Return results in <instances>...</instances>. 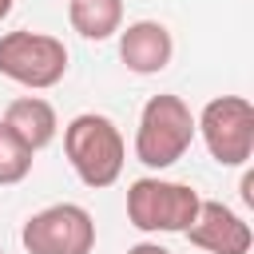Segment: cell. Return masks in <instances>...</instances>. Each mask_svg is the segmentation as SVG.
Segmentation results:
<instances>
[{"instance_id":"cell-1","label":"cell","mask_w":254,"mask_h":254,"mask_svg":"<svg viewBox=\"0 0 254 254\" xmlns=\"http://www.w3.org/2000/svg\"><path fill=\"white\" fill-rule=\"evenodd\" d=\"M64 155H67V163H71V171L79 175L83 187L103 190L123 175L127 147H123L119 127L107 115L83 111L64 127Z\"/></svg>"},{"instance_id":"cell-2","label":"cell","mask_w":254,"mask_h":254,"mask_svg":"<svg viewBox=\"0 0 254 254\" xmlns=\"http://www.w3.org/2000/svg\"><path fill=\"white\" fill-rule=\"evenodd\" d=\"M194 111L187 107L183 95L159 91L143 103L139 111V131H135V159L151 171H163L187 155L194 143Z\"/></svg>"},{"instance_id":"cell-3","label":"cell","mask_w":254,"mask_h":254,"mask_svg":"<svg viewBox=\"0 0 254 254\" xmlns=\"http://www.w3.org/2000/svg\"><path fill=\"white\" fill-rule=\"evenodd\" d=\"M202 198L187 183H171L159 175H143L127 187V222L143 234H183Z\"/></svg>"},{"instance_id":"cell-4","label":"cell","mask_w":254,"mask_h":254,"mask_svg":"<svg viewBox=\"0 0 254 254\" xmlns=\"http://www.w3.org/2000/svg\"><path fill=\"white\" fill-rule=\"evenodd\" d=\"M0 75L28 87V91H44L56 87L67 75V48L64 40L48 36V32H4L0 36Z\"/></svg>"},{"instance_id":"cell-5","label":"cell","mask_w":254,"mask_h":254,"mask_svg":"<svg viewBox=\"0 0 254 254\" xmlns=\"http://www.w3.org/2000/svg\"><path fill=\"white\" fill-rule=\"evenodd\" d=\"M194 131L218 167H246L254 155V103L246 95H214L194 115Z\"/></svg>"},{"instance_id":"cell-6","label":"cell","mask_w":254,"mask_h":254,"mask_svg":"<svg viewBox=\"0 0 254 254\" xmlns=\"http://www.w3.org/2000/svg\"><path fill=\"white\" fill-rule=\"evenodd\" d=\"M20 242L28 254H91L95 218L79 202H52L20 226Z\"/></svg>"},{"instance_id":"cell-7","label":"cell","mask_w":254,"mask_h":254,"mask_svg":"<svg viewBox=\"0 0 254 254\" xmlns=\"http://www.w3.org/2000/svg\"><path fill=\"white\" fill-rule=\"evenodd\" d=\"M190 246L206 250V254H246L254 234H250V222L230 210L226 202H214V198H202L194 222L183 230Z\"/></svg>"},{"instance_id":"cell-8","label":"cell","mask_w":254,"mask_h":254,"mask_svg":"<svg viewBox=\"0 0 254 254\" xmlns=\"http://www.w3.org/2000/svg\"><path fill=\"white\" fill-rule=\"evenodd\" d=\"M175 56L171 28L159 20H135L119 32V60L135 75H159Z\"/></svg>"},{"instance_id":"cell-9","label":"cell","mask_w":254,"mask_h":254,"mask_svg":"<svg viewBox=\"0 0 254 254\" xmlns=\"http://www.w3.org/2000/svg\"><path fill=\"white\" fill-rule=\"evenodd\" d=\"M28 151H44L52 139H56V131H60V119H56V107L48 103V99H40V95H20V99H12L8 107H4V119H0Z\"/></svg>"},{"instance_id":"cell-10","label":"cell","mask_w":254,"mask_h":254,"mask_svg":"<svg viewBox=\"0 0 254 254\" xmlns=\"http://www.w3.org/2000/svg\"><path fill=\"white\" fill-rule=\"evenodd\" d=\"M67 20L83 40H107L123 28V0H71Z\"/></svg>"},{"instance_id":"cell-11","label":"cell","mask_w":254,"mask_h":254,"mask_svg":"<svg viewBox=\"0 0 254 254\" xmlns=\"http://www.w3.org/2000/svg\"><path fill=\"white\" fill-rule=\"evenodd\" d=\"M32 159H36V151H28V147L0 123V187H12V183H20V179H28Z\"/></svg>"},{"instance_id":"cell-12","label":"cell","mask_w":254,"mask_h":254,"mask_svg":"<svg viewBox=\"0 0 254 254\" xmlns=\"http://www.w3.org/2000/svg\"><path fill=\"white\" fill-rule=\"evenodd\" d=\"M127 254H171L167 246H159V242H135Z\"/></svg>"},{"instance_id":"cell-13","label":"cell","mask_w":254,"mask_h":254,"mask_svg":"<svg viewBox=\"0 0 254 254\" xmlns=\"http://www.w3.org/2000/svg\"><path fill=\"white\" fill-rule=\"evenodd\" d=\"M242 202H246V206H254V175H250V171L242 175Z\"/></svg>"},{"instance_id":"cell-14","label":"cell","mask_w":254,"mask_h":254,"mask_svg":"<svg viewBox=\"0 0 254 254\" xmlns=\"http://www.w3.org/2000/svg\"><path fill=\"white\" fill-rule=\"evenodd\" d=\"M12 4H16V0H0V20H4L8 12H12Z\"/></svg>"},{"instance_id":"cell-15","label":"cell","mask_w":254,"mask_h":254,"mask_svg":"<svg viewBox=\"0 0 254 254\" xmlns=\"http://www.w3.org/2000/svg\"><path fill=\"white\" fill-rule=\"evenodd\" d=\"M0 254H4V246H0Z\"/></svg>"}]
</instances>
